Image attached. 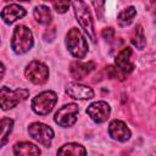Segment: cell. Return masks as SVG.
<instances>
[{
	"label": "cell",
	"mask_w": 156,
	"mask_h": 156,
	"mask_svg": "<svg viewBox=\"0 0 156 156\" xmlns=\"http://www.w3.org/2000/svg\"><path fill=\"white\" fill-rule=\"evenodd\" d=\"M40 149L29 141H20L13 146V154L16 156H29V155H40Z\"/></svg>",
	"instance_id": "15"
},
{
	"label": "cell",
	"mask_w": 156,
	"mask_h": 156,
	"mask_svg": "<svg viewBox=\"0 0 156 156\" xmlns=\"http://www.w3.org/2000/svg\"><path fill=\"white\" fill-rule=\"evenodd\" d=\"M17 1H30V0H17Z\"/></svg>",
	"instance_id": "26"
},
{
	"label": "cell",
	"mask_w": 156,
	"mask_h": 156,
	"mask_svg": "<svg viewBox=\"0 0 156 156\" xmlns=\"http://www.w3.org/2000/svg\"><path fill=\"white\" fill-rule=\"evenodd\" d=\"M136 16V10L134 6H128L122 10L117 16V23L119 27H128L132 24L133 20Z\"/></svg>",
	"instance_id": "18"
},
{
	"label": "cell",
	"mask_w": 156,
	"mask_h": 156,
	"mask_svg": "<svg viewBox=\"0 0 156 156\" xmlns=\"http://www.w3.org/2000/svg\"><path fill=\"white\" fill-rule=\"evenodd\" d=\"M4 73H5V66H4V63L1 62V78L4 77Z\"/></svg>",
	"instance_id": "25"
},
{
	"label": "cell",
	"mask_w": 156,
	"mask_h": 156,
	"mask_svg": "<svg viewBox=\"0 0 156 156\" xmlns=\"http://www.w3.org/2000/svg\"><path fill=\"white\" fill-rule=\"evenodd\" d=\"M151 4H152V11L156 13V0H152Z\"/></svg>",
	"instance_id": "24"
},
{
	"label": "cell",
	"mask_w": 156,
	"mask_h": 156,
	"mask_svg": "<svg viewBox=\"0 0 156 156\" xmlns=\"http://www.w3.org/2000/svg\"><path fill=\"white\" fill-rule=\"evenodd\" d=\"M69 5H71V0H55V1H54V9H55L58 13H65V12H67Z\"/></svg>",
	"instance_id": "21"
},
{
	"label": "cell",
	"mask_w": 156,
	"mask_h": 156,
	"mask_svg": "<svg viewBox=\"0 0 156 156\" xmlns=\"http://www.w3.org/2000/svg\"><path fill=\"white\" fill-rule=\"evenodd\" d=\"M45 1H52V2H54V1H55V0H45Z\"/></svg>",
	"instance_id": "27"
},
{
	"label": "cell",
	"mask_w": 156,
	"mask_h": 156,
	"mask_svg": "<svg viewBox=\"0 0 156 156\" xmlns=\"http://www.w3.org/2000/svg\"><path fill=\"white\" fill-rule=\"evenodd\" d=\"M33 16H34V20L41 26H48L52 21L51 11L45 5H37L33 10Z\"/></svg>",
	"instance_id": "16"
},
{
	"label": "cell",
	"mask_w": 156,
	"mask_h": 156,
	"mask_svg": "<svg viewBox=\"0 0 156 156\" xmlns=\"http://www.w3.org/2000/svg\"><path fill=\"white\" fill-rule=\"evenodd\" d=\"M65 44H66V48L69 51V54L78 60L84 58L85 55L88 54V43H87L84 35L79 32V29H77L74 27L67 32Z\"/></svg>",
	"instance_id": "3"
},
{
	"label": "cell",
	"mask_w": 156,
	"mask_h": 156,
	"mask_svg": "<svg viewBox=\"0 0 156 156\" xmlns=\"http://www.w3.org/2000/svg\"><path fill=\"white\" fill-rule=\"evenodd\" d=\"M28 134L32 139L37 143L41 144L43 146L49 147L54 139V130L51 127L41 123V122H33L28 126Z\"/></svg>",
	"instance_id": "8"
},
{
	"label": "cell",
	"mask_w": 156,
	"mask_h": 156,
	"mask_svg": "<svg viewBox=\"0 0 156 156\" xmlns=\"http://www.w3.org/2000/svg\"><path fill=\"white\" fill-rule=\"evenodd\" d=\"M12 129H13V119H11L9 117H2V119H1V136H0L1 138V143H0L1 146H4L7 143Z\"/></svg>",
	"instance_id": "20"
},
{
	"label": "cell",
	"mask_w": 156,
	"mask_h": 156,
	"mask_svg": "<svg viewBox=\"0 0 156 156\" xmlns=\"http://www.w3.org/2000/svg\"><path fill=\"white\" fill-rule=\"evenodd\" d=\"M132 54H133V52H132V49H130L129 46H127V48H123V49L118 52V55L116 56V58H115V65H116V67L122 72L123 76L129 74V73L134 69V65H133L132 61H130Z\"/></svg>",
	"instance_id": "12"
},
{
	"label": "cell",
	"mask_w": 156,
	"mask_h": 156,
	"mask_svg": "<svg viewBox=\"0 0 156 156\" xmlns=\"http://www.w3.org/2000/svg\"><path fill=\"white\" fill-rule=\"evenodd\" d=\"M73 11H74V16H76L79 26L84 29L88 38L95 44L96 43V33H95V28H94L93 16L90 13L88 5L83 0H74L73 1Z\"/></svg>",
	"instance_id": "2"
},
{
	"label": "cell",
	"mask_w": 156,
	"mask_h": 156,
	"mask_svg": "<svg viewBox=\"0 0 156 156\" xmlns=\"http://www.w3.org/2000/svg\"><path fill=\"white\" fill-rule=\"evenodd\" d=\"M87 113L88 116L95 122V123H104L108 119L111 115V107L106 101H95L91 102L87 107Z\"/></svg>",
	"instance_id": "9"
},
{
	"label": "cell",
	"mask_w": 156,
	"mask_h": 156,
	"mask_svg": "<svg viewBox=\"0 0 156 156\" xmlns=\"http://www.w3.org/2000/svg\"><path fill=\"white\" fill-rule=\"evenodd\" d=\"M26 10L17 5V4H10L7 6H5L1 11V20L6 23V24H12L13 22H16L17 20H21L26 16Z\"/></svg>",
	"instance_id": "14"
},
{
	"label": "cell",
	"mask_w": 156,
	"mask_h": 156,
	"mask_svg": "<svg viewBox=\"0 0 156 156\" xmlns=\"http://www.w3.org/2000/svg\"><path fill=\"white\" fill-rule=\"evenodd\" d=\"M65 91L69 98L76 100H89L94 98V90L90 87L77 82L67 83L65 87Z\"/></svg>",
	"instance_id": "10"
},
{
	"label": "cell",
	"mask_w": 156,
	"mask_h": 156,
	"mask_svg": "<svg viewBox=\"0 0 156 156\" xmlns=\"http://www.w3.org/2000/svg\"><path fill=\"white\" fill-rule=\"evenodd\" d=\"M57 102V95L52 90H45L39 93L32 99V110L39 116L49 115Z\"/></svg>",
	"instance_id": "4"
},
{
	"label": "cell",
	"mask_w": 156,
	"mask_h": 156,
	"mask_svg": "<svg viewBox=\"0 0 156 156\" xmlns=\"http://www.w3.org/2000/svg\"><path fill=\"white\" fill-rule=\"evenodd\" d=\"M101 35H102V38H104V39L110 40V39H111V38L115 35V30H113V28H111V27L105 28V29L101 32Z\"/></svg>",
	"instance_id": "23"
},
{
	"label": "cell",
	"mask_w": 156,
	"mask_h": 156,
	"mask_svg": "<svg viewBox=\"0 0 156 156\" xmlns=\"http://www.w3.org/2000/svg\"><path fill=\"white\" fill-rule=\"evenodd\" d=\"M108 135L117 141L121 143H126L130 139L132 136V132L128 128V126L121 121V119H113L108 124Z\"/></svg>",
	"instance_id": "11"
},
{
	"label": "cell",
	"mask_w": 156,
	"mask_h": 156,
	"mask_svg": "<svg viewBox=\"0 0 156 156\" xmlns=\"http://www.w3.org/2000/svg\"><path fill=\"white\" fill-rule=\"evenodd\" d=\"M57 155H63V156H80V155H87V150L83 145L78 143H67L62 145L57 150Z\"/></svg>",
	"instance_id": "17"
},
{
	"label": "cell",
	"mask_w": 156,
	"mask_h": 156,
	"mask_svg": "<svg viewBox=\"0 0 156 156\" xmlns=\"http://www.w3.org/2000/svg\"><path fill=\"white\" fill-rule=\"evenodd\" d=\"M34 45L33 33L32 30L20 24L13 29L12 37H11V49L17 55H23L28 52Z\"/></svg>",
	"instance_id": "1"
},
{
	"label": "cell",
	"mask_w": 156,
	"mask_h": 156,
	"mask_svg": "<svg viewBox=\"0 0 156 156\" xmlns=\"http://www.w3.org/2000/svg\"><path fill=\"white\" fill-rule=\"evenodd\" d=\"M78 112H79V107L77 104L74 102L66 104L57 110V112L54 116V121L56 124H58L62 128L72 127L77 122Z\"/></svg>",
	"instance_id": "7"
},
{
	"label": "cell",
	"mask_w": 156,
	"mask_h": 156,
	"mask_svg": "<svg viewBox=\"0 0 156 156\" xmlns=\"http://www.w3.org/2000/svg\"><path fill=\"white\" fill-rule=\"evenodd\" d=\"M29 95V91L23 88H17L15 90H11L7 87H1L0 89V105L4 111L11 110L16 107L20 102L26 100Z\"/></svg>",
	"instance_id": "5"
},
{
	"label": "cell",
	"mask_w": 156,
	"mask_h": 156,
	"mask_svg": "<svg viewBox=\"0 0 156 156\" xmlns=\"http://www.w3.org/2000/svg\"><path fill=\"white\" fill-rule=\"evenodd\" d=\"M49 74L50 73H49L48 66L45 63L38 61V60L30 61L26 66V69H24L26 78L29 82H32L33 84H37V85L46 83V80L49 79Z\"/></svg>",
	"instance_id": "6"
},
{
	"label": "cell",
	"mask_w": 156,
	"mask_h": 156,
	"mask_svg": "<svg viewBox=\"0 0 156 156\" xmlns=\"http://www.w3.org/2000/svg\"><path fill=\"white\" fill-rule=\"evenodd\" d=\"M94 68H95V63L93 61H88V62L73 61L69 65V74L72 76V78L80 80L84 79L88 74H90V72L94 71Z\"/></svg>",
	"instance_id": "13"
},
{
	"label": "cell",
	"mask_w": 156,
	"mask_h": 156,
	"mask_svg": "<svg viewBox=\"0 0 156 156\" xmlns=\"http://www.w3.org/2000/svg\"><path fill=\"white\" fill-rule=\"evenodd\" d=\"M93 1V5L95 7V11H96V15L99 18L102 17V13H104V2L105 0H91Z\"/></svg>",
	"instance_id": "22"
},
{
	"label": "cell",
	"mask_w": 156,
	"mask_h": 156,
	"mask_svg": "<svg viewBox=\"0 0 156 156\" xmlns=\"http://www.w3.org/2000/svg\"><path fill=\"white\" fill-rule=\"evenodd\" d=\"M130 41L139 50H143L145 48L146 39H145V34H144V29H143V26L141 24H138L134 28V30H133V33L130 35Z\"/></svg>",
	"instance_id": "19"
}]
</instances>
